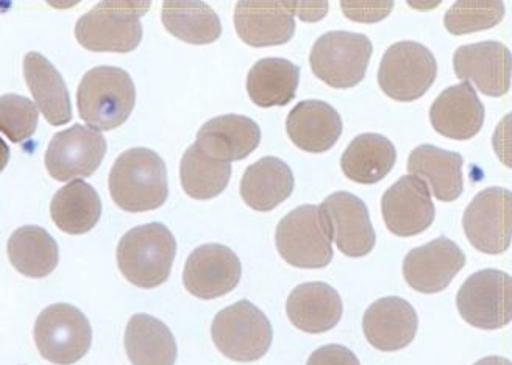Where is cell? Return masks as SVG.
<instances>
[{"label":"cell","instance_id":"obj_28","mask_svg":"<svg viewBox=\"0 0 512 365\" xmlns=\"http://www.w3.org/2000/svg\"><path fill=\"white\" fill-rule=\"evenodd\" d=\"M125 351L133 365H175L177 342L161 320L136 314L125 328Z\"/></svg>","mask_w":512,"mask_h":365},{"label":"cell","instance_id":"obj_33","mask_svg":"<svg viewBox=\"0 0 512 365\" xmlns=\"http://www.w3.org/2000/svg\"><path fill=\"white\" fill-rule=\"evenodd\" d=\"M232 166L200 152L196 144L189 147L180 163L183 191L196 200H210L221 195L230 183Z\"/></svg>","mask_w":512,"mask_h":365},{"label":"cell","instance_id":"obj_3","mask_svg":"<svg viewBox=\"0 0 512 365\" xmlns=\"http://www.w3.org/2000/svg\"><path fill=\"white\" fill-rule=\"evenodd\" d=\"M135 103L132 77L114 66H97L86 72L77 91L80 117L97 132L121 127L132 114Z\"/></svg>","mask_w":512,"mask_h":365},{"label":"cell","instance_id":"obj_15","mask_svg":"<svg viewBox=\"0 0 512 365\" xmlns=\"http://www.w3.org/2000/svg\"><path fill=\"white\" fill-rule=\"evenodd\" d=\"M384 224L395 236L411 238L434 222V203L428 186L414 175H405L381 199Z\"/></svg>","mask_w":512,"mask_h":365},{"label":"cell","instance_id":"obj_24","mask_svg":"<svg viewBox=\"0 0 512 365\" xmlns=\"http://www.w3.org/2000/svg\"><path fill=\"white\" fill-rule=\"evenodd\" d=\"M464 160L459 153L424 144L409 153V175L420 178L441 202H455L464 189Z\"/></svg>","mask_w":512,"mask_h":365},{"label":"cell","instance_id":"obj_21","mask_svg":"<svg viewBox=\"0 0 512 365\" xmlns=\"http://www.w3.org/2000/svg\"><path fill=\"white\" fill-rule=\"evenodd\" d=\"M236 33L252 47L281 46L296 33V18L286 2H239Z\"/></svg>","mask_w":512,"mask_h":365},{"label":"cell","instance_id":"obj_34","mask_svg":"<svg viewBox=\"0 0 512 365\" xmlns=\"http://www.w3.org/2000/svg\"><path fill=\"white\" fill-rule=\"evenodd\" d=\"M505 5L498 0L492 2H456L444 16L445 29L452 35L489 30L502 22Z\"/></svg>","mask_w":512,"mask_h":365},{"label":"cell","instance_id":"obj_19","mask_svg":"<svg viewBox=\"0 0 512 365\" xmlns=\"http://www.w3.org/2000/svg\"><path fill=\"white\" fill-rule=\"evenodd\" d=\"M430 122L439 135L455 141H467L480 133L484 107L477 91L467 82L442 91L430 108Z\"/></svg>","mask_w":512,"mask_h":365},{"label":"cell","instance_id":"obj_35","mask_svg":"<svg viewBox=\"0 0 512 365\" xmlns=\"http://www.w3.org/2000/svg\"><path fill=\"white\" fill-rule=\"evenodd\" d=\"M38 107L32 100L7 94L0 97V132L10 141L22 142L29 139L38 127Z\"/></svg>","mask_w":512,"mask_h":365},{"label":"cell","instance_id":"obj_31","mask_svg":"<svg viewBox=\"0 0 512 365\" xmlns=\"http://www.w3.org/2000/svg\"><path fill=\"white\" fill-rule=\"evenodd\" d=\"M8 258L19 273L29 278H44L58 266V245L44 228L27 225L8 239Z\"/></svg>","mask_w":512,"mask_h":365},{"label":"cell","instance_id":"obj_39","mask_svg":"<svg viewBox=\"0 0 512 365\" xmlns=\"http://www.w3.org/2000/svg\"><path fill=\"white\" fill-rule=\"evenodd\" d=\"M473 365H511V361L502 358V356H489V358L480 359V361L475 362Z\"/></svg>","mask_w":512,"mask_h":365},{"label":"cell","instance_id":"obj_16","mask_svg":"<svg viewBox=\"0 0 512 365\" xmlns=\"http://www.w3.org/2000/svg\"><path fill=\"white\" fill-rule=\"evenodd\" d=\"M466 266V255L455 242L441 236L405 256L403 277L420 294H438Z\"/></svg>","mask_w":512,"mask_h":365},{"label":"cell","instance_id":"obj_25","mask_svg":"<svg viewBox=\"0 0 512 365\" xmlns=\"http://www.w3.org/2000/svg\"><path fill=\"white\" fill-rule=\"evenodd\" d=\"M241 197L252 210L267 213L291 197L294 175L291 167L275 156H264L242 175Z\"/></svg>","mask_w":512,"mask_h":365},{"label":"cell","instance_id":"obj_20","mask_svg":"<svg viewBox=\"0 0 512 365\" xmlns=\"http://www.w3.org/2000/svg\"><path fill=\"white\" fill-rule=\"evenodd\" d=\"M261 130L250 117L225 114L205 122L197 133L196 146L213 160L241 161L260 146Z\"/></svg>","mask_w":512,"mask_h":365},{"label":"cell","instance_id":"obj_2","mask_svg":"<svg viewBox=\"0 0 512 365\" xmlns=\"http://www.w3.org/2000/svg\"><path fill=\"white\" fill-rule=\"evenodd\" d=\"M175 253L174 234L155 222L127 231L119 241L116 258L127 281L136 288L153 289L168 281Z\"/></svg>","mask_w":512,"mask_h":365},{"label":"cell","instance_id":"obj_17","mask_svg":"<svg viewBox=\"0 0 512 365\" xmlns=\"http://www.w3.org/2000/svg\"><path fill=\"white\" fill-rule=\"evenodd\" d=\"M512 57L498 41L467 44L453 55V68L461 82L473 83L489 97L505 96L511 88Z\"/></svg>","mask_w":512,"mask_h":365},{"label":"cell","instance_id":"obj_9","mask_svg":"<svg viewBox=\"0 0 512 365\" xmlns=\"http://www.w3.org/2000/svg\"><path fill=\"white\" fill-rule=\"evenodd\" d=\"M275 242L281 258L299 269H324L333 259L331 239L320 217L319 206H299L283 217Z\"/></svg>","mask_w":512,"mask_h":365},{"label":"cell","instance_id":"obj_36","mask_svg":"<svg viewBox=\"0 0 512 365\" xmlns=\"http://www.w3.org/2000/svg\"><path fill=\"white\" fill-rule=\"evenodd\" d=\"M394 2H341V10L345 18L356 22L383 21L391 15Z\"/></svg>","mask_w":512,"mask_h":365},{"label":"cell","instance_id":"obj_10","mask_svg":"<svg viewBox=\"0 0 512 365\" xmlns=\"http://www.w3.org/2000/svg\"><path fill=\"white\" fill-rule=\"evenodd\" d=\"M459 314L472 327L500 330L512 319V280L502 270L473 273L456 295Z\"/></svg>","mask_w":512,"mask_h":365},{"label":"cell","instance_id":"obj_27","mask_svg":"<svg viewBox=\"0 0 512 365\" xmlns=\"http://www.w3.org/2000/svg\"><path fill=\"white\" fill-rule=\"evenodd\" d=\"M397 161V150L386 136L364 133L356 136L342 153L341 169L349 180L374 185L388 177Z\"/></svg>","mask_w":512,"mask_h":365},{"label":"cell","instance_id":"obj_13","mask_svg":"<svg viewBox=\"0 0 512 365\" xmlns=\"http://www.w3.org/2000/svg\"><path fill=\"white\" fill-rule=\"evenodd\" d=\"M107 153V141L93 128L75 124L50 141L46 167L57 181L91 177L99 169Z\"/></svg>","mask_w":512,"mask_h":365},{"label":"cell","instance_id":"obj_22","mask_svg":"<svg viewBox=\"0 0 512 365\" xmlns=\"http://www.w3.org/2000/svg\"><path fill=\"white\" fill-rule=\"evenodd\" d=\"M286 132L303 152L324 153L341 138L342 119L330 103L303 100L289 113Z\"/></svg>","mask_w":512,"mask_h":365},{"label":"cell","instance_id":"obj_26","mask_svg":"<svg viewBox=\"0 0 512 365\" xmlns=\"http://www.w3.org/2000/svg\"><path fill=\"white\" fill-rule=\"evenodd\" d=\"M24 77L46 121L54 127L68 124L72 119L71 97L54 64L38 52H30L24 58Z\"/></svg>","mask_w":512,"mask_h":365},{"label":"cell","instance_id":"obj_29","mask_svg":"<svg viewBox=\"0 0 512 365\" xmlns=\"http://www.w3.org/2000/svg\"><path fill=\"white\" fill-rule=\"evenodd\" d=\"M300 68L285 58H263L247 75V94L261 108L285 107L296 97Z\"/></svg>","mask_w":512,"mask_h":365},{"label":"cell","instance_id":"obj_8","mask_svg":"<svg viewBox=\"0 0 512 365\" xmlns=\"http://www.w3.org/2000/svg\"><path fill=\"white\" fill-rule=\"evenodd\" d=\"M33 336L40 355L57 365L79 362L93 342V330L85 314L68 303L44 309L36 319Z\"/></svg>","mask_w":512,"mask_h":365},{"label":"cell","instance_id":"obj_6","mask_svg":"<svg viewBox=\"0 0 512 365\" xmlns=\"http://www.w3.org/2000/svg\"><path fill=\"white\" fill-rule=\"evenodd\" d=\"M374 52L372 41L361 33L335 30L320 36L310 54L313 74L335 89L360 85Z\"/></svg>","mask_w":512,"mask_h":365},{"label":"cell","instance_id":"obj_14","mask_svg":"<svg viewBox=\"0 0 512 365\" xmlns=\"http://www.w3.org/2000/svg\"><path fill=\"white\" fill-rule=\"evenodd\" d=\"M241 261L221 244H205L189 255L183 270L186 291L202 300L224 297L241 280Z\"/></svg>","mask_w":512,"mask_h":365},{"label":"cell","instance_id":"obj_30","mask_svg":"<svg viewBox=\"0 0 512 365\" xmlns=\"http://www.w3.org/2000/svg\"><path fill=\"white\" fill-rule=\"evenodd\" d=\"M50 216L64 233L85 234L99 222L102 202L93 186L83 180H74L54 195Z\"/></svg>","mask_w":512,"mask_h":365},{"label":"cell","instance_id":"obj_7","mask_svg":"<svg viewBox=\"0 0 512 365\" xmlns=\"http://www.w3.org/2000/svg\"><path fill=\"white\" fill-rule=\"evenodd\" d=\"M438 77V61L431 50L416 41H400L384 52L378 69L381 91L397 102L424 97Z\"/></svg>","mask_w":512,"mask_h":365},{"label":"cell","instance_id":"obj_12","mask_svg":"<svg viewBox=\"0 0 512 365\" xmlns=\"http://www.w3.org/2000/svg\"><path fill=\"white\" fill-rule=\"evenodd\" d=\"M319 213L331 242L345 256L363 258L374 250L377 236L366 203L360 197L350 192H335L320 203Z\"/></svg>","mask_w":512,"mask_h":365},{"label":"cell","instance_id":"obj_1","mask_svg":"<svg viewBox=\"0 0 512 365\" xmlns=\"http://www.w3.org/2000/svg\"><path fill=\"white\" fill-rule=\"evenodd\" d=\"M111 199L128 213L158 210L168 200V171L158 153L144 147L121 153L111 167Z\"/></svg>","mask_w":512,"mask_h":365},{"label":"cell","instance_id":"obj_4","mask_svg":"<svg viewBox=\"0 0 512 365\" xmlns=\"http://www.w3.org/2000/svg\"><path fill=\"white\" fill-rule=\"evenodd\" d=\"M150 2H100L75 24V38L91 52L128 54L141 43V16Z\"/></svg>","mask_w":512,"mask_h":365},{"label":"cell","instance_id":"obj_37","mask_svg":"<svg viewBox=\"0 0 512 365\" xmlns=\"http://www.w3.org/2000/svg\"><path fill=\"white\" fill-rule=\"evenodd\" d=\"M306 365H361L355 353L344 345H325L317 348Z\"/></svg>","mask_w":512,"mask_h":365},{"label":"cell","instance_id":"obj_18","mask_svg":"<svg viewBox=\"0 0 512 365\" xmlns=\"http://www.w3.org/2000/svg\"><path fill=\"white\" fill-rule=\"evenodd\" d=\"M419 317L411 303L400 297H384L364 312L367 342L380 351H399L414 341Z\"/></svg>","mask_w":512,"mask_h":365},{"label":"cell","instance_id":"obj_11","mask_svg":"<svg viewBox=\"0 0 512 365\" xmlns=\"http://www.w3.org/2000/svg\"><path fill=\"white\" fill-rule=\"evenodd\" d=\"M512 194L505 188H488L469 203L463 217L464 233L475 249L502 255L511 245Z\"/></svg>","mask_w":512,"mask_h":365},{"label":"cell","instance_id":"obj_5","mask_svg":"<svg viewBox=\"0 0 512 365\" xmlns=\"http://www.w3.org/2000/svg\"><path fill=\"white\" fill-rule=\"evenodd\" d=\"M211 337L225 358L253 362L269 351L274 333L266 314L249 300H241L214 317Z\"/></svg>","mask_w":512,"mask_h":365},{"label":"cell","instance_id":"obj_32","mask_svg":"<svg viewBox=\"0 0 512 365\" xmlns=\"http://www.w3.org/2000/svg\"><path fill=\"white\" fill-rule=\"evenodd\" d=\"M161 21L175 38L196 46L214 43L222 33L221 19L203 2H164Z\"/></svg>","mask_w":512,"mask_h":365},{"label":"cell","instance_id":"obj_38","mask_svg":"<svg viewBox=\"0 0 512 365\" xmlns=\"http://www.w3.org/2000/svg\"><path fill=\"white\" fill-rule=\"evenodd\" d=\"M294 18L299 16L305 22H317L328 13V2H286Z\"/></svg>","mask_w":512,"mask_h":365},{"label":"cell","instance_id":"obj_23","mask_svg":"<svg viewBox=\"0 0 512 365\" xmlns=\"http://www.w3.org/2000/svg\"><path fill=\"white\" fill-rule=\"evenodd\" d=\"M341 295L330 284L305 283L297 286L286 302V312L294 327L310 334L325 333L341 322Z\"/></svg>","mask_w":512,"mask_h":365},{"label":"cell","instance_id":"obj_40","mask_svg":"<svg viewBox=\"0 0 512 365\" xmlns=\"http://www.w3.org/2000/svg\"><path fill=\"white\" fill-rule=\"evenodd\" d=\"M8 160H10V149H8L4 139L0 138V172L7 167Z\"/></svg>","mask_w":512,"mask_h":365}]
</instances>
